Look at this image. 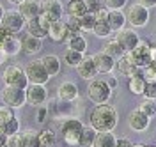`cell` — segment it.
Listing matches in <instances>:
<instances>
[{"instance_id":"cell-1","label":"cell","mask_w":156,"mask_h":147,"mask_svg":"<svg viewBox=\"0 0 156 147\" xmlns=\"http://www.w3.org/2000/svg\"><path fill=\"white\" fill-rule=\"evenodd\" d=\"M89 122L90 128L96 129L98 133H112L119 122V114L110 105H96L90 112Z\"/></svg>"},{"instance_id":"cell-2","label":"cell","mask_w":156,"mask_h":147,"mask_svg":"<svg viewBox=\"0 0 156 147\" xmlns=\"http://www.w3.org/2000/svg\"><path fill=\"white\" fill-rule=\"evenodd\" d=\"M83 124L82 121L76 117H68L62 126H60V133H62V140L66 142L68 147H80V137L83 131Z\"/></svg>"},{"instance_id":"cell-3","label":"cell","mask_w":156,"mask_h":147,"mask_svg":"<svg viewBox=\"0 0 156 147\" xmlns=\"http://www.w3.org/2000/svg\"><path fill=\"white\" fill-rule=\"evenodd\" d=\"M89 99L94 105H107L112 98V87L107 83V80H92L89 83Z\"/></svg>"},{"instance_id":"cell-4","label":"cell","mask_w":156,"mask_h":147,"mask_svg":"<svg viewBox=\"0 0 156 147\" xmlns=\"http://www.w3.org/2000/svg\"><path fill=\"white\" fill-rule=\"evenodd\" d=\"M2 80L7 87H18V89H27L30 85L29 78H27V73L25 69L20 68V66H7L4 69V75Z\"/></svg>"},{"instance_id":"cell-5","label":"cell","mask_w":156,"mask_h":147,"mask_svg":"<svg viewBox=\"0 0 156 147\" xmlns=\"http://www.w3.org/2000/svg\"><path fill=\"white\" fill-rule=\"evenodd\" d=\"M25 73H27L29 82L34 83V85H46V82L51 78L41 59L30 60L29 64H27V68H25Z\"/></svg>"},{"instance_id":"cell-6","label":"cell","mask_w":156,"mask_h":147,"mask_svg":"<svg viewBox=\"0 0 156 147\" xmlns=\"http://www.w3.org/2000/svg\"><path fill=\"white\" fill-rule=\"evenodd\" d=\"M2 103L11 108H21L27 103V89H18V87H5L0 92Z\"/></svg>"},{"instance_id":"cell-7","label":"cell","mask_w":156,"mask_h":147,"mask_svg":"<svg viewBox=\"0 0 156 147\" xmlns=\"http://www.w3.org/2000/svg\"><path fill=\"white\" fill-rule=\"evenodd\" d=\"M126 20L129 21L131 27H146L147 21H149V9H146L144 5H140L136 2V4L128 7Z\"/></svg>"},{"instance_id":"cell-8","label":"cell","mask_w":156,"mask_h":147,"mask_svg":"<svg viewBox=\"0 0 156 147\" xmlns=\"http://www.w3.org/2000/svg\"><path fill=\"white\" fill-rule=\"evenodd\" d=\"M25 23H27V20L20 14V11H5V14H4V20H2V27L7 30L9 34H18V32H21L23 30V27H25Z\"/></svg>"},{"instance_id":"cell-9","label":"cell","mask_w":156,"mask_h":147,"mask_svg":"<svg viewBox=\"0 0 156 147\" xmlns=\"http://www.w3.org/2000/svg\"><path fill=\"white\" fill-rule=\"evenodd\" d=\"M117 69H119L121 75L131 78V76H142V69L144 68H138L135 59H133V55L128 51V53H124L121 59H117Z\"/></svg>"},{"instance_id":"cell-10","label":"cell","mask_w":156,"mask_h":147,"mask_svg":"<svg viewBox=\"0 0 156 147\" xmlns=\"http://www.w3.org/2000/svg\"><path fill=\"white\" fill-rule=\"evenodd\" d=\"M39 5H41V14H43L44 18H48L50 21L62 20L64 5H62L60 0H41Z\"/></svg>"},{"instance_id":"cell-11","label":"cell","mask_w":156,"mask_h":147,"mask_svg":"<svg viewBox=\"0 0 156 147\" xmlns=\"http://www.w3.org/2000/svg\"><path fill=\"white\" fill-rule=\"evenodd\" d=\"M131 55H133V59H135L136 66L138 68H146L149 66L151 62H153V55H151V43H147V41H142L135 46V50H131L129 51Z\"/></svg>"},{"instance_id":"cell-12","label":"cell","mask_w":156,"mask_h":147,"mask_svg":"<svg viewBox=\"0 0 156 147\" xmlns=\"http://www.w3.org/2000/svg\"><path fill=\"white\" fill-rule=\"evenodd\" d=\"M50 25H51V21L41 14V16H37L36 20L27 21V34L34 36V37H39V39H43V37L48 36Z\"/></svg>"},{"instance_id":"cell-13","label":"cell","mask_w":156,"mask_h":147,"mask_svg":"<svg viewBox=\"0 0 156 147\" xmlns=\"http://www.w3.org/2000/svg\"><path fill=\"white\" fill-rule=\"evenodd\" d=\"M115 39L119 41V44L124 48V51H131V50H135V46L140 43V37H138V34H136L133 29H122L119 30L115 34Z\"/></svg>"},{"instance_id":"cell-14","label":"cell","mask_w":156,"mask_h":147,"mask_svg":"<svg viewBox=\"0 0 156 147\" xmlns=\"http://www.w3.org/2000/svg\"><path fill=\"white\" fill-rule=\"evenodd\" d=\"M48 99V90L44 85H34L30 83L27 87V103L34 105V107H43Z\"/></svg>"},{"instance_id":"cell-15","label":"cell","mask_w":156,"mask_h":147,"mask_svg":"<svg viewBox=\"0 0 156 147\" xmlns=\"http://www.w3.org/2000/svg\"><path fill=\"white\" fill-rule=\"evenodd\" d=\"M149 122H151V117L146 115L144 112H140L138 108L135 110H131L129 112V115H128V126L131 128L133 131H146L147 128H149Z\"/></svg>"},{"instance_id":"cell-16","label":"cell","mask_w":156,"mask_h":147,"mask_svg":"<svg viewBox=\"0 0 156 147\" xmlns=\"http://www.w3.org/2000/svg\"><path fill=\"white\" fill-rule=\"evenodd\" d=\"M48 37L55 43H62V41H68L71 37V32H69L68 23L64 20H58V21H51L48 30Z\"/></svg>"},{"instance_id":"cell-17","label":"cell","mask_w":156,"mask_h":147,"mask_svg":"<svg viewBox=\"0 0 156 147\" xmlns=\"http://www.w3.org/2000/svg\"><path fill=\"white\" fill-rule=\"evenodd\" d=\"M78 75H80V78L83 80H89V82H92V80H96L98 76V68H96V62H94V57L90 55V57H83L82 60V64L78 66Z\"/></svg>"},{"instance_id":"cell-18","label":"cell","mask_w":156,"mask_h":147,"mask_svg":"<svg viewBox=\"0 0 156 147\" xmlns=\"http://www.w3.org/2000/svg\"><path fill=\"white\" fill-rule=\"evenodd\" d=\"M78 94H80L78 87H76V83H73V82H62L57 89V96L62 103H71V101L78 99Z\"/></svg>"},{"instance_id":"cell-19","label":"cell","mask_w":156,"mask_h":147,"mask_svg":"<svg viewBox=\"0 0 156 147\" xmlns=\"http://www.w3.org/2000/svg\"><path fill=\"white\" fill-rule=\"evenodd\" d=\"M94 57V62H96V68L98 71L101 73V75H110L112 71H114V68H115V59L114 57H110L108 53H105V51H99V53H96V55H92Z\"/></svg>"},{"instance_id":"cell-20","label":"cell","mask_w":156,"mask_h":147,"mask_svg":"<svg viewBox=\"0 0 156 147\" xmlns=\"http://www.w3.org/2000/svg\"><path fill=\"white\" fill-rule=\"evenodd\" d=\"M18 11L27 21L36 20L37 16H41V5H39L37 0H27V2H23V4L20 5Z\"/></svg>"},{"instance_id":"cell-21","label":"cell","mask_w":156,"mask_h":147,"mask_svg":"<svg viewBox=\"0 0 156 147\" xmlns=\"http://www.w3.org/2000/svg\"><path fill=\"white\" fill-rule=\"evenodd\" d=\"M20 147H43L39 140V131L25 129L20 133Z\"/></svg>"},{"instance_id":"cell-22","label":"cell","mask_w":156,"mask_h":147,"mask_svg":"<svg viewBox=\"0 0 156 147\" xmlns=\"http://www.w3.org/2000/svg\"><path fill=\"white\" fill-rule=\"evenodd\" d=\"M0 48L5 51V55H7V57H14V55H18L20 51L23 50V46H21V39H20L18 36L11 34L9 37L4 41V44H2Z\"/></svg>"},{"instance_id":"cell-23","label":"cell","mask_w":156,"mask_h":147,"mask_svg":"<svg viewBox=\"0 0 156 147\" xmlns=\"http://www.w3.org/2000/svg\"><path fill=\"white\" fill-rule=\"evenodd\" d=\"M126 14L122 12V11H110V14H108V25H110V29L112 32H119V30L126 29Z\"/></svg>"},{"instance_id":"cell-24","label":"cell","mask_w":156,"mask_h":147,"mask_svg":"<svg viewBox=\"0 0 156 147\" xmlns=\"http://www.w3.org/2000/svg\"><path fill=\"white\" fill-rule=\"evenodd\" d=\"M21 46H23V51H25V53L34 55V53L41 51V48H43V39H39V37H34V36L27 34V36L21 39Z\"/></svg>"},{"instance_id":"cell-25","label":"cell","mask_w":156,"mask_h":147,"mask_svg":"<svg viewBox=\"0 0 156 147\" xmlns=\"http://www.w3.org/2000/svg\"><path fill=\"white\" fill-rule=\"evenodd\" d=\"M87 5L83 0H69L68 4V14L73 18H82L83 14H87Z\"/></svg>"},{"instance_id":"cell-26","label":"cell","mask_w":156,"mask_h":147,"mask_svg":"<svg viewBox=\"0 0 156 147\" xmlns=\"http://www.w3.org/2000/svg\"><path fill=\"white\" fill-rule=\"evenodd\" d=\"M41 60H43V64H44L50 76H55V75L60 73V60H58L57 55H44Z\"/></svg>"},{"instance_id":"cell-27","label":"cell","mask_w":156,"mask_h":147,"mask_svg":"<svg viewBox=\"0 0 156 147\" xmlns=\"http://www.w3.org/2000/svg\"><path fill=\"white\" fill-rule=\"evenodd\" d=\"M68 48L75 50V51H80V53H85L87 50V39L82 36V34H75L68 39Z\"/></svg>"},{"instance_id":"cell-28","label":"cell","mask_w":156,"mask_h":147,"mask_svg":"<svg viewBox=\"0 0 156 147\" xmlns=\"http://www.w3.org/2000/svg\"><path fill=\"white\" fill-rule=\"evenodd\" d=\"M115 144L117 138L114 137V133H98L92 147H115Z\"/></svg>"},{"instance_id":"cell-29","label":"cell","mask_w":156,"mask_h":147,"mask_svg":"<svg viewBox=\"0 0 156 147\" xmlns=\"http://www.w3.org/2000/svg\"><path fill=\"white\" fill-rule=\"evenodd\" d=\"M85 57V53H80V51H75V50H66V53H64V62L71 66V68H78L80 64H82V60Z\"/></svg>"},{"instance_id":"cell-30","label":"cell","mask_w":156,"mask_h":147,"mask_svg":"<svg viewBox=\"0 0 156 147\" xmlns=\"http://www.w3.org/2000/svg\"><path fill=\"white\" fill-rule=\"evenodd\" d=\"M146 85H147V82L142 76H131V78H128V89L133 94H144Z\"/></svg>"},{"instance_id":"cell-31","label":"cell","mask_w":156,"mask_h":147,"mask_svg":"<svg viewBox=\"0 0 156 147\" xmlns=\"http://www.w3.org/2000/svg\"><path fill=\"white\" fill-rule=\"evenodd\" d=\"M105 53H108L110 57H114V59H121L126 51H124V48L119 44V41L117 39H112L107 43V46H105V50H103Z\"/></svg>"},{"instance_id":"cell-32","label":"cell","mask_w":156,"mask_h":147,"mask_svg":"<svg viewBox=\"0 0 156 147\" xmlns=\"http://www.w3.org/2000/svg\"><path fill=\"white\" fill-rule=\"evenodd\" d=\"M98 137V131L92 128H83L82 131V137H80V147H92L94 145V140Z\"/></svg>"},{"instance_id":"cell-33","label":"cell","mask_w":156,"mask_h":147,"mask_svg":"<svg viewBox=\"0 0 156 147\" xmlns=\"http://www.w3.org/2000/svg\"><path fill=\"white\" fill-rule=\"evenodd\" d=\"M78 23H80V30L82 32H92L94 25H96V16L92 12H87L82 18H78Z\"/></svg>"},{"instance_id":"cell-34","label":"cell","mask_w":156,"mask_h":147,"mask_svg":"<svg viewBox=\"0 0 156 147\" xmlns=\"http://www.w3.org/2000/svg\"><path fill=\"white\" fill-rule=\"evenodd\" d=\"M39 140H41L43 147H53L57 142V135L51 129H43V131H39Z\"/></svg>"},{"instance_id":"cell-35","label":"cell","mask_w":156,"mask_h":147,"mask_svg":"<svg viewBox=\"0 0 156 147\" xmlns=\"http://www.w3.org/2000/svg\"><path fill=\"white\" fill-rule=\"evenodd\" d=\"M0 129L4 131V135H5V137L16 135V133H20V121H18L16 117H14V119H11L9 122L2 124V126H0Z\"/></svg>"},{"instance_id":"cell-36","label":"cell","mask_w":156,"mask_h":147,"mask_svg":"<svg viewBox=\"0 0 156 147\" xmlns=\"http://www.w3.org/2000/svg\"><path fill=\"white\" fill-rule=\"evenodd\" d=\"M94 36L96 37H108L110 34H112V29H110V25H108V21H96V25H94Z\"/></svg>"},{"instance_id":"cell-37","label":"cell","mask_w":156,"mask_h":147,"mask_svg":"<svg viewBox=\"0 0 156 147\" xmlns=\"http://www.w3.org/2000/svg\"><path fill=\"white\" fill-rule=\"evenodd\" d=\"M136 108H138L140 112H144L146 115H149V117H154L156 115V103L153 99H144Z\"/></svg>"},{"instance_id":"cell-38","label":"cell","mask_w":156,"mask_h":147,"mask_svg":"<svg viewBox=\"0 0 156 147\" xmlns=\"http://www.w3.org/2000/svg\"><path fill=\"white\" fill-rule=\"evenodd\" d=\"M11 119H14V108L7 107V105H2L0 107V126L9 122Z\"/></svg>"},{"instance_id":"cell-39","label":"cell","mask_w":156,"mask_h":147,"mask_svg":"<svg viewBox=\"0 0 156 147\" xmlns=\"http://www.w3.org/2000/svg\"><path fill=\"white\" fill-rule=\"evenodd\" d=\"M142 78L146 80L147 83H153V82H156V69L153 68L151 64L142 69Z\"/></svg>"},{"instance_id":"cell-40","label":"cell","mask_w":156,"mask_h":147,"mask_svg":"<svg viewBox=\"0 0 156 147\" xmlns=\"http://www.w3.org/2000/svg\"><path fill=\"white\" fill-rule=\"evenodd\" d=\"M126 4L128 0H105V7H108L110 11H122Z\"/></svg>"},{"instance_id":"cell-41","label":"cell","mask_w":156,"mask_h":147,"mask_svg":"<svg viewBox=\"0 0 156 147\" xmlns=\"http://www.w3.org/2000/svg\"><path fill=\"white\" fill-rule=\"evenodd\" d=\"M83 2H85V5H87V11L92 12V14H96L98 11L103 7V5H101V0H83Z\"/></svg>"},{"instance_id":"cell-42","label":"cell","mask_w":156,"mask_h":147,"mask_svg":"<svg viewBox=\"0 0 156 147\" xmlns=\"http://www.w3.org/2000/svg\"><path fill=\"white\" fill-rule=\"evenodd\" d=\"M144 96H146V99H153V101H154L156 99V82L147 83L146 90H144Z\"/></svg>"},{"instance_id":"cell-43","label":"cell","mask_w":156,"mask_h":147,"mask_svg":"<svg viewBox=\"0 0 156 147\" xmlns=\"http://www.w3.org/2000/svg\"><path fill=\"white\" fill-rule=\"evenodd\" d=\"M108 14H110V9L103 5V7L94 14V16H96V21H108Z\"/></svg>"},{"instance_id":"cell-44","label":"cell","mask_w":156,"mask_h":147,"mask_svg":"<svg viewBox=\"0 0 156 147\" xmlns=\"http://www.w3.org/2000/svg\"><path fill=\"white\" fill-rule=\"evenodd\" d=\"M5 145H7V147H20V133L7 137V142H5Z\"/></svg>"},{"instance_id":"cell-45","label":"cell","mask_w":156,"mask_h":147,"mask_svg":"<svg viewBox=\"0 0 156 147\" xmlns=\"http://www.w3.org/2000/svg\"><path fill=\"white\" fill-rule=\"evenodd\" d=\"M46 114H48V110H46V107L43 105V107H39V110H37V115H36V121H37L39 124H43L44 121H46Z\"/></svg>"},{"instance_id":"cell-46","label":"cell","mask_w":156,"mask_h":147,"mask_svg":"<svg viewBox=\"0 0 156 147\" xmlns=\"http://www.w3.org/2000/svg\"><path fill=\"white\" fill-rule=\"evenodd\" d=\"M115 147H133V144H131L128 138H117Z\"/></svg>"},{"instance_id":"cell-47","label":"cell","mask_w":156,"mask_h":147,"mask_svg":"<svg viewBox=\"0 0 156 147\" xmlns=\"http://www.w3.org/2000/svg\"><path fill=\"white\" fill-rule=\"evenodd\" d=\"M140 5H144L146 9H151V7H156V0H138Z\"/></svg>"},{"instance_id":"cell-48","label":"cell","mask_w":156,"mask_h":147,"mask_svg":"<svg viewBox=\"0 0 156 147\" xmlns=\"http://www.w3.org/2000/svg\"><path fill=\"white\" fill-rule=\"evenodd\" d=\"M9 36H11L9 32H7V30H5V29H4V27H2V25H0V46L4 44V41L7 39Z\"/></svg>"},{"instance_id":"cell-49","label":"cell","mask_w":156,"mask_h":147,"mask_svg":"<svg viewBox=\"0 0 156 147\" xmlns=\"http://www.w3.org/2000/svg\"><path fill=\"white\" fill-rule=\"evenodd\" d=\"M107 83L110 85V87H112V90H114V89L117 87V78H115V76H110V78L107 80Z\"/></svg>"},{"instance_id":"cell-50","label":"cell","mask_w":156,"mask_h":147,"mask_svg":"<svg viewBox=\"0 0 156 147\" xmlns=\"http://www.w3.org/2000/svg\"><path fill=\"white\" fill-rule=\"evenodd\" d=\"M5 59H7V55H5V51L0 48V64H4L5 62Z\"/></svg>"},{"instance_id":"cell-51","label":"cell","mask_w":156,"mask_h":147,"mask_svg":"<svg viewBox=\"0 0 156 147\" xmlns=\"http://www.w3.org/2000/svg\"><path fill=\"white\" fill-rule=\"evenodd\" d=\"M11 4H14V5H21L23 2H27V0H9Z\"/></svg>"},{"instance_id":"cell-52","label":"cell","mask_w":156,"mask_h":147,"mask_svg":"<svg viewBox=\"0 0 156 147\" xmlns=\"http://www.w3.org/2000/svg\"><path fill=\"white\" fill-rule=\"evenodd\" d=\"M4 14H5V11H4V7L0 5V25H2V20H4Z\"/></svg>"},{"instance_id":"cell-53","label":"cell","mask_w":156,"mask_h":147,"mask_svg":"<svg viewBox=\"0 0 156 147\" xmlns=\"http://www.w3.org/2000/svg\"><path fill=\"white\" fill-rule=\"evenodd\" d=\"M133 147H149V145H144V144H133Z\"/></svg>"},{"instance_id":"cell-54","label":"cell","mask_w":156,"mask_h":147,"mask_svg":"<svg viewBox=\"0 0 156 147\" xmlns=\"http://www.w3.org/2000/svg\"><path fill=\"white\" fill-rule=\"evenodd\" d=\"M151 66H153V68L156 69V60H154V62H151Z\"/></svg>"},{"instance_id":"cell-55","label":"cell","mask_w":156,"mask_h":147,"mask_svg":"<svg viewBox=\"0 0 156 147\" xmlns=\"http://www.w3.org/2000/svg\"><path fill=\"white\" fill-rule=\"evenodd\" d=\"M0 147H7V145H0Z\"/></svg>"},{"instance_id":"cell-56","label":"cell","mask_w":156,"mask_h":147,"mask_svg":"<svg viewBox=\"0 0 156 147\" xmlns=\"http://www.w3.org/2000/svg\"><path fill=\"white\" fill-rule=\"evenodd\" d=\"M153 46H156V43H154V44H153Z\"/></svg>"},{"instance_id":"cell-57","label":"cell","mask_w":156,"mask_h":147,"mask_svg":"<svg viewBox=\"0 0 156 147\" xmlns=\"http://www.w3.org/2000/svg\"><path fill=\"white\" fill-rule=\"evenodd\" d=\"M149 147H151V145H149Z\"/></svg>"}]
</instances>
